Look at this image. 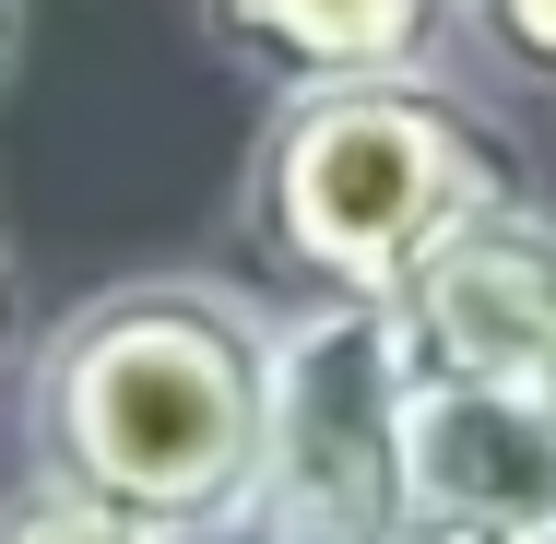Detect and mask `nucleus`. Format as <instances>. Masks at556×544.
Here are the masks:
<instances>
[{
  "instance_id": "f257e3e1",
  "label": "nucleus",
  "mask_w": 556,
  "mask_h": 544,
  "mask_svg": "<svg viewBox=\"0 0 556 544\" xmlns=\"http://www.w3.org/2000/svg\"><path fill=\"white\" fill-rule=\"evenodd\" d=\"M285 320L225 273H130L60 308L24 367V473L166 544H237Z\"/></svg>"
},
{
  "instance_id": "f03ea898",
  "label": "nucleus",
  "mask_w": 556,
  "mask_h": 544,
  "mask_svg": "<svg viewBox=\"0 0 556 544\" xmlns=\"http://www.w3.org/2000/svg\"><path fill=\"white\" fill-rule=\"evenodd\" d=\"M521 142L462 84L285 96L237 166V249L296 308H391L450 225L521 202Z\"/></svg>"
},
{
  "instance_id": "7ed1b4c3",
  "label": "nucleus",
  "mask_w": 556,
  "mask_h": 544,
  "mask_svg": "<svg viewBox=\"0 0 556 544\" xmlns=\"http://www.w3.org/2000/svg\"><path fill=\"white\" fill-rule=\"evenodd\" d=\"M403 427H415V367L391 308H285L237 544H403L415 533Z\"/></svg>"
},
{
  "instance_id": "20e7f679",
  "label": "nucleus",
  "mask_w": 556,
  "mask_h": 544,
  "mask_svg": "<svg viewBox=\"0 0 556 544\" xmlns=\"http://www.w3.org/2000/svg\"><path fill=\"white\" fill-rule=\"evenodd\" d=\"M415 391H545L556 367V214L521 190L497 214L450 225L391 296Z\"/></svg>"
},
{
  "instance_id": "39448f33",
  "label": "nucleus",
  "mask_w": 556,
  "mask_h": 544,
  "mask_svg": "<svg viewBox=\"0 0 556 544\" xmlns=\"http://www.w3.org/2000/svg\"><path fill=\"white\" fill-rule=\"evenodd\" d=\"M403 509L427 544H556V403L545 391H415Z\"/></svg>"
},
{
  "instance_id": "423d86ee",
  "label": "nucleus",
  "mask_w": 556,
  "mask_h": 544,
  "mask_svg": "<svg viewBox=\"0 0 556 544\" xmlns=\"http://www.w3.org/2000/svg\"><path fill=\"white\" fill-rule=\"evenodd\" d=\"M190 36L225 72H249L273 107L462 72V12L450 0H190Z\"/></svg>"
},
{
  "instance_id": "0eeeda50",
  "label": "nucleus",
  "mask_w": 556,
  "mask_h": 544,
  "mask_svg": "<svg viewBox=\"0 0 556 544\" xmlns=\"http://www.w3.org/2000/svg\"><path fill=\"white\" fill-rule=\"evenodd\" d=\"M462 12V72L497 96H556V0H450Z\"/></svg>"
},
{
  "instance_id": "6e6552de",
  "label": "nucleus",
  "mask_w": 556,
  "mask_h": 544,
  "mask_svg": "<svg viewBox=\"0 0 556 544\" xmlns=\"http://www.w3.org/2000/svg\"><path fill=\"white\" fill-rule=\"evenodd\" d=\"M0 544H166V533H142V521H118V509H96V497L24 473V485L0 497Z\"/></svg>"
},
{
  "instance_id": "1a4fd4ad",
  "label": "nucleus",
  "mask_w": 556,
  "mask_h": 544,
  "mask_svg": "<svg viewBox=\"0 0 556 544\" xmlns=\"http://www.w3.org/2000/svg\"><path fill=\"white\" fill-rule=\"evenodd\" d=\"M24 367H36V296H24V261L0 237V379H24Z\"/></svg>"
},
{
  "instance_id": "9d476101",
  "label": "nucleus",
  "mask_w": 556,
  "mask_h": 544,
  "mask_svg": "<svg viewBox=\"0 0 556 544\" xmlns=\"http://www.w3.org/2000/svg\"><path fill=\"white\" fill-rule=\"evenodd\" d=\"M12 72H24V0H0V96H12Z\"/></svg>"
},
{
  "instance_id": "9b49d317",
  "label": "nucleus",
  "mask_w": 556,
  "mask_h": 544,
  "mask_svg": "<svg viewBox=\"0 0 556 544\" xmlns=\"http://www.w3.org/2000/svg\"><path fill=\"white\" fill-rule=\"evenodd\" d=\"M545 403H556V367H545Z\"/></svg>"
}]
</instances>
